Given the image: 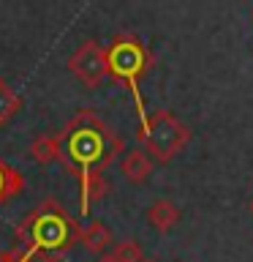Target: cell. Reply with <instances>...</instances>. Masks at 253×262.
I'll list each match as a JSON object with an SVG mask.
<instances>
[{
	"label": "cell",
	"mask_w": 253,
	"mask_h": 262,
	"mask_svg": "<svg viewBox=\"0 0 253 262\" xmlns=\"http://www.w3.org/2000/svg\"><path fill=\"white\" fill-rule=\"evenodd\" d=\"M19 186H22V180L16 178V172L8 169L6 164L0 161V202H6L11 194L19 191Z\"/></svg>",
	"instance_id": "7c38bea8"
},
{
	"label": "cell",
	"mask_w": 253,
	"mask_h": 262,
	"mask_svg": "<svg viewBox=\"0 0 253 262\" xmlns=\"http://www.w3.org/2000/svg\"><path fill=\"white\" fill-rule=\"evenodd\" d=\"M147 153H153L158 161H169L185 147L188 142V128L180 123L171 112L161 110L150 118V128L142 137Z\"/></svg>",
	"instance_id": "277c9868"
},
{
	"label": "cell",
	"mask_w": 253,
	"mask_h": 262,
	"mask_svg": "<svg viewBox=\"0 0 253 262\" xmlns=\"http://www.w3.org/2000/svg\"><path fill=\"white\" fill-rule=\"evenodd\" d=\"M250 213H253V200H250Z\"/></svg>",
	"instance_id": "2e32d148"
},
{
	"label": "cell",
	"mask_w": 253,
	"mask_h": 262,
	"mask_svg": "<svg viewBox=\"0 0 253 262\" xmlns=\"http://www.w3.org/2000/svg\"><path fill=\"white\" fill-rule=\"evenodd\" d=\"M106 55H109V71H112L117 79L125 82L128 90L134 93L136 112H139V123H142L139 139H142V137L147 134V128H150V118H147L142 93H139V77H142L144 69H147V52H144V47L139 44L134 36H117V38L112 41V47L106 49Z\"/></svg>",
	"instance_id": "3957f363"
},
{
	"label": "cell",
	"mask_w": 253,
	"mask_h": 262,
	"mask_svg": "<svg viewBox=\"0 0 253 262\" xmlns=\"http://www.w3.org/2000/svg\"><path fill=\"white\" fill-rule=\"evenodd\" d=\"M120 169H122V175H125L131 183H144L147 175L153 172V159H150V153L147 150H131L125 153V159H122L120 164Z\"/></svg>",
	"instance_id": "8992f818"
},
{
	"label": "cell",
	"mask_w": 253,
	"mask_h": 262,
	"mask_svg": "<svg viewBox=\"0 0 253 262\" xmlns=\"http://www.w3.org/2000/svg\"><path fill=\"white\" fill-rule=\"evenodd\" d=\"M68 69L82 85L98 88L104 82V77L109 74V55H106V49L101 44L85 41V44L68 57Z\"/></svg>",
	"instance_id": "5b68a950"
},
{
	"label": "cell",
	"mask_w": 253,
	"mask_h": 262,
	"mask_svg": "<svg viewBox=\"0 0 253 262\" xmlns=\"http://www.w3.org/2000/svg\"><path fill=\"white\" fill-rule=\"evenodd\" d=\"M22 106V101H19V96L14 93L11 88L6 85L3 79H0V126L3 123H8L16 115V110Z\"/></svg>",
	"instance_id": "30bf717a"
},
{
	"label": "cell",
	"mask_w": 253,
	"mask_h": 262,
	"mask_svg": "<svg viewBox=\"0 0 253 262\" xmlns=\"http://www.w3.org/2000/svg\"><path fill=\"white\" fill-rule=\"evenodd\" d=\"M82 229L73 224V219L65 210L57 208V202H44L28 219L16 227L19 249L33 262V257H44L46 262H57L71 243L79 237Z\"/></svg>",
	"instance_id": "7a4b0ae2"
},
{
	"label": "cell",
	"mask_w": 253,
	"mask_h": 262,
	"mask_svg": "<svg viewBox=\"0 0 253 262\" xmlns=\"http://www.w3.org/2000/svg\"><path fill=\"white\" fill-rule=\"evenodd\" d=\"M79 241L82 246H85L87 251H93V254H101L109 249V243H112V232H109V227H104L101 221H93L87 229H82L79 232Z\"/></svg>",
	"instance_id": "9c48e42d"
},
{
	"label": "cell",
	"mask_w": 253,
	"mask_h": 262,
	"mask_svg": "<svg viewBox=\"0 0 253 262\" xmlns=\"http://www.w3.org/2000/svg\"><path fill=\"white\" fill-rule=\"evenodd\" d=\"M98 262H112V259H109V257H101V259H98Z\"/></svg>",
	"instance_id": "5bb4252c"
},
{
	"label": "cell",
	"mask_w": 253,
	"mask_h": 262,
	"mask_svg": "<svg viewBox=\"0 0 253 262\" xmlns=\"http://www.w3.org/2000/svg\"><path fill=\"white\" fill-rule=\"evenodd\" d=\"M63 161L79 175L82 194L101 172L112 164L114 153L120 150V139L95 118L93 112L77 115L68 126L60 131Z\"/></svg>",
	"instance_id": "6da1fadb"
},
{
	"label": "cell",
	"mask_w": 253,
	"mask_h": 262,
	"mask_svg": "<svg viewBox=\"0 0 253 262\" xmlns=\"http://www.w3.org/2000/svg\"><path fill=\"white\" fill-rule=\"evenodd\" d=\"M30 156L38 164H52L57 159H63V145H60V134H41L33 139L30 145Z\"/></svg>",
	"instance_id": "52a82bcc"
},
{
	"label": "cell",
	"mask_w": 253,
	"mask_h": 262,
	"mask_svg": "<svg viewBox=\"0 0 253 262\" xmlns=\"http://www.w3.org/2000/svg\"><path fill=\"white\" fill-rule=\"evenodd\" d=\"M0 262H30V259L24 257V251L16 246V249H8V251L0 254Z\"/></svg>",
	"instance_id": "4fadbf2b"
},
{
	"label": "cell",
	"mask_w": 253,
	"mask_h": 262,
	"mask_svg": "<svg viewBox=\"0 0 253 262\" xmlns=\"http://www.w3.org/2000/svg\"><path fill=\"white\" fill-rule=\"evenodd\" d=\"M109 259L112 262H142L144 257H142V249H139L136 241H122L112 249Z\"/></svg>",
	"instance_id": "8fae6325"
},
{
	"label": "cell",
	"mask_w": 253,
	"mask_h": 262,
	"mask_svg": "<svg viewBox=\"0 0 253 262\" xmlns=\"http://www.w3.org/2000/svg\"><path fill=\"white\" fill-rule=\"evenodd\" d=\"M142 262H155V259H142Z\"/></svg>",
	"instance_id": "9a60e30c"
},
{
	"label": "cell",
	"mask_w": 253,
	"mask_h": 262,
	"mask_svg": "<svg viewBox=\"0 0 253 262\" xmlns=\"http://www.w3.org/2000/svg\"><path fill=\"white\" fill-rule=\"evenodd\" d=\"M147 221H150L155 229H161V232H169V229L180 221V210L171 200H158V202L150 205V210H147Z\"/></svg>",
	"instance_id": "ba28073f"
}]
</instances>
